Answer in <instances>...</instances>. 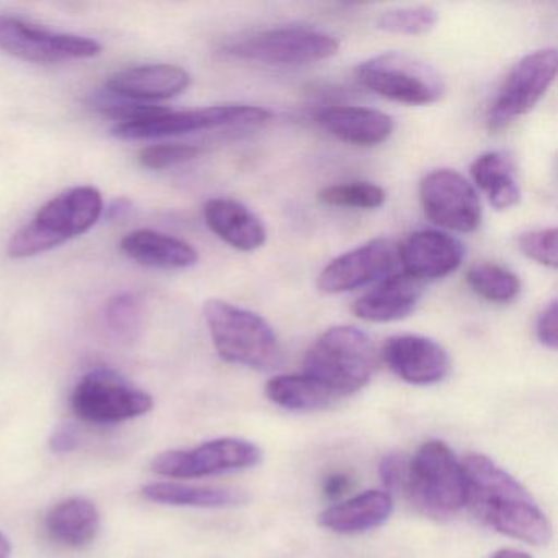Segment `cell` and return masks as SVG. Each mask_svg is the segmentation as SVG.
Wrapping results in <instances>:
<instances>
[{"instance_id":"1","label":"cell","mask_w":558,"mask_h":558,"mask_svg":"<svg viewBox=\"0 0 558 558\" xmlns=\"http://www.w3.org/2000/svg\"><path fill=\"white\" fill-rule=\"evenodd\" d=\"M466 506L499 534L532 545L551 538V525L527 489L483 453H470L462 462Z\"/></svg>"},{"instance_id":"2","label":"cell","mask_w":558,"mask_h":558,"mask_svg":"<svg viewBox=\"0 0 558 558\" xmlns=\"http://www.w3.org/2000/svg\"><path fill=\"white\" fill-rule=\"evenodd\" d=\"M102 214L104 198L96 187L70 189L47 202L27 225L12 234L8 243L9 257L28 259L57 250L93 230Z\"/></svg>"},{"instance_id":"3","label":"cell","mask_w":558,"mask_h":558,"mask_svg":"<svg viewBox=\"0 0 558 558\" xmlns=\"http://www.w3.org/2000/svg\"><path fill=\"white\" fill-rule=\"evenodd\" d=\"M204 318L218 355L228 364L259 372L277 371L283 364L276 331L257 313L210 299L204 303Z\"/></svg>"},{"instance_id":"4","label":"cell","mask_w":558,"mask_h":558,"mask_svg":"<svg viewBox=\"0 0 558 558\" xmlns=\"http://www.w3.org/2000/svg\"><path fill=\"white\" fill-rule=\"evenodd\" d=\"M377 364L374 342L354 326L323 332L303 361V374L336 398L357 393L371 381Z\"/></svg>"},{"instance_id":"5","label":"cell","mask_w":558,"mask_h":558,"mask_svg":"<svg viewBox=\"0 0 558 558\" xmlns=\"http://www.w3.org/2000/svg\"><path fill=\"white\" fill-rule=\"evenodd\" d=\"M404 488L413 505L433 518H449L466 506L462 463L440 440H427L417 449Z\"/></svg>"},{"instance_id":"6","label":"cell","mask_w":558,"mask_h":558,"mask_svg":"<svg viewBox=\"0 0 558 558\" xmlns=\"http://www.w3.org/2000/svg\"><path fill=\"white\" fill-rule=\"evenodd\" d=\"M341 44L335 35L306 25L267 28L234 38L223 47L225 54L269 66H302L338 54Z\"/></svg>"},{"instance_id":"7","label":"cell","mask_w":558,"mask_h":558,"mask_svg":"<svg viewBox=\"0 0 558 558\" xmlns=\"http://www.w3.org/2000/svg\"><path fill=\"white\" fill-rule=\"evenodd\" d=\"M365 89L407 106H430L444 96L442 76L426 61L407 53H384L359 64Z\"/></svg>"},{"instance_id":"8","label":"cell","mask_w":558,"mask_h":558,"mask_svg":"<svg viewBox=\"0 0 558 558\" xmlns=\"http://www.w3.org/2000/svg\"><path fill=\"white\" fill-rule=\"evenodd\" d=\"M155 407L151 395L130 385L109 368H96L81 378L71 395V410L80 420L117 424L148 414Z\"/></svg>"},{"instance_id":"9","label":"cell","mask_w":558,"mask_h":558,"mask_svg":"<svg viewBox=\"0 0 558 558\" xmlns=\"http://www.w3.org/2000/svg\"><path fill=\"white\" fill-rule=\"evenodd\" d=\"M272 113L263 107L254 106H215L205 109L168 112L142 122L120 123L112 129V135L123 142L168 138V136L187 135L202 130L221 129V126L260 125L269 122Z\"/></svg>"},{"instance_id":"10","label":"cell","mask_w":558,"mask_h":558,"mask_svg":"<svg viewBox=\"0 0 558 558\" xmlns=\"http://www.w3.org/2000/svg\"><path fill=\"white\" fill-rule=\"evenodd\" d=\"M263 452L256 444L236 437L208 440L194 449L166 450L153 459L156 475L202 478L259 465Z\"/></svg>"},{"instance_id":"11","label":"cell","mask_w":558,"mask_h":558,"mask_svg":"<svg viewBox=\"0 0 558 558\" xmlns=\"http://www.w3.org/2000/svg\"><path fill=\"white\" fill-rule=\"evenodd\" d=\"M558 70L555 48L525 54L502 81L488 113L492 130L505 129L519 117L531 112L554 84Z\"/></svg>"},{"instance_id":"12","label":"cell","mask_w":558,"mask_h":558,"mask_svg":"<svg viewBox=\"0 0 558 558\" xmlns=\"http://www.w3.org/2000/svg\"><path fill=\"white\" fill-rule=\"evenodd\" d=\"M0 51L35 64L89 60L102 53V45L89 37L53 34L21 19L0 15Z\"/></svg>"},{"instance_id":"13","label":"cell","mask_w":558,"mask_h":558,"mask_svg":"<svg viewBox=\"0 0 558 558\" xmlns=\"http://www.w3.org/2000/svg\"><path fill=\"white\" fill-rule=\"evenodd\" d=\"M420 197L427 218L446 230L472 233L482 225L478 192L460 172H430L421 181Z\"/></svg>"},{"instance_id":"14","label":"cell","mask_w":558,"mask_h":558,"mask_svg":"<svg viewBox=\"0 0 558 558\" xmlns=\"http://www.w3.org/2000/svg\"><path fill=\"white\" fill-rule=\"evenodd\" d=\"M393 241L378 238L336 257L318 277V289L338 295L387 279L397 264Z\"/></svg>"},{"instance_id":"15","label":"cell","mask_w":558,"mask_h":558,"mask_svg":"<svg viewBox=\"0 0 558 558\" xmlns=\"http://www.w3.org/2000/svg\"><path fill=\"white\" fill-rule=\"evenodd\" d=\"M397 256L403 274L424 282L456 272L462 266L465 247L442 231L423 230L408 234L397 246Z\"/></svg>"},{"instance_id":"16","label":"cell","mask_w":558,"mask_h":558,"mask_svg":"<svg viewBox=\"0 0 558 558\" xmlns=\"http://www.w3.org/2000/svg\"><path fill=\"white\" fill-rule=\"evenodd\" d=\"M381 355L390 371L411 385L439 384L450 372L449 352L426 336H393Z\"/></svg>"},{"instance_id":"17","label":"cell","mask_w":558,"mask_h":558,"mask_svg":"<svg viewBox=\"0 0 558 558\" xmlns=\"http://www.w3.org/2000/svg\"><path fill=\"white\" fill-rule=\"evenodd\" d=\"M191 86V74L174 64H142L119 71L107 80L106 89L132 102L174 99Z\"/></svg>"},{"instance_id":"18","label":"cell","mask_w":558,"mask_h":558,"mask_svg":"<svg viewBox=\"0 0 558 558\" xmlns=\"http://www.w3.org/2000/svg\"><path fill=\"white\" fill-rule=\"evenodd\" d=\"M315 119L329 135L349 145L364 148L387 142L395 129L391 117L368 107H323L316 112Z\"/></svg>"},{"instance_id":"19","label":"cell","mask_w":558,"mask_h":558,"mask_svg":"<svg viewBox=\"0 0 558 558\" xmlns=\"http://www.w3.org/2000/svg\"><path fill=\"white\" fill-rule=\"evenodd\" d=\"M423 282L395 274L380 280L354 303L352 310L357 318L368 323H391L408 318L423 299Z\"/></svg>"},{"instance_id":"20","label":"cell","mask_w":558,"mask_h":558,"mask_svg":"<svg viewBox=\"0 0 558 558\" xmlns=\"http://www.w3.org/2000/svg\"><path fill=\"white\" fill-rule=\"evenodd\" d=\"M208 228L231 247L244 253L266 244L267 231L256 214L233 198H211L205 204Z\"/></svg>"},{"instance_id":"21","label":"cell","mask_w":558,"mask_h":558,"mask_svg":"<svg viewBox=\"0 0 558 558\" xmlns=\"http://www.w3.org/2000/svg\"><path fill=\"white\" fill-rule=\"evenodd\" d=\"M393 508V496L390 493L368 489L325 509L318 521L322 527L336 534H362L384 525L390 519Z\"/></svg>"},{"instance_id":"22","label":"cell","mask_w":558,"mask_h":558,"mask_svg":"<svg viewBox=\"0 0 558 558\" xmlns=\"http://www.w3.org/2000/svg\"><path fill=\"white\" fill-rule=\"evenodd\" d=\"M120 250L129 259L153 269L182 270L198 263L194 246L155 230H136L125 234L120 241Z\"/></svg>"},{"instance_id":"23","label":"cell","mask_w":558,"mask_h":558,"mask_svg":"<svg viewBox=\"0 0 558 558\" xmlns=\"http://www.w3.org/2000/svg\"><path fill=\"white\" fill-rule=\"evenodd\" d=\"M45 527L53 541L66 547H84L90 544L99 532V509L89 499H64L50 509L45 519Z\"/></svg>"},{"instance_id":"24","label":"cell","mask_w":558,"mask_h":558,"mask_svg":"<svg viewBox=\"0 0 558 558\" xmlns=\"http://www.w3.org/2000/svg\"><path fill=\"white\" fill-rule=\"evenodd\" d=\"M470 174L496 210H509L521 201L514 168L505 153L489 151L478 156L470 166Z\"/></svg>"},{"instance_id":"25","label":"cell","mask_w":558,"mask_h":558,"mask_svg":"<svg viewBox=\"0 0 558 558\" xmlns=\"http://www.w3.org/2000/svg\"><path fill=\"white\" fill-rule=\"evenodd\" d=\"M143 495L159 505L185 506V508L221 509L247 502L246 493L240 489L205 488L182 483L159 482L143 486Z\"/></svg>"},{"instance_id":"26","label":"cell","mask_w":558,"mask_h":558,"mask_svg":"<svg viewBox=\"0 0 558 558\" xmlns=\"http://www.w3.org/2000/svg\"><path fill=\"white\" fill-rule=\"evenodd\" d=\"M274 404L289 411H318L331 407L336 397L312 378L302 375H277L266 385Z\"/></svg>"},{"instance_id":"27","label":"cell","mask_w":558,"mask_h":558,"mask_svg":"<svg viewBox=\"0 0 558 558\" xmlns=\"http://www.w3.org/2000/svg\"><path fill=\"white\" fill-rule=\"evenodd\" d=\"M470 289L493 303H509L521 293V280L514 272L496 266V264H480L466 274Z\"/></svg>"},{"instance_id":"28","label":"cell","mask_w":558,"mask_h":558,"mask_svg":"<svg viewBox=\"0 0 558 558\" xmlns=\"http://www.w3.org/2000/svg\"><path fill=\"white\" fill-rule=\"evenodd\" d=\"M106 323L117 339L135 342L143 328V306L138 296L130 292L112 296L106 305Z\"/></svg>"},{"instance_id":"29","label":"cell","mask_w":558,"mask_h":558,"mask_svg":"<svg viewBox=\"0 0 558 558\" xmlns=\"http://www.w3.org/2000/svg\"><path fill=\"white\" fill-rule=\"evenodd\" d=\"M318 197L319 202L331 207L359 208V210H375L387 202L384 189L372 182L331 185L323 189Z\"/></svg>"},{"instance_id":"30","label":"cell","mask_w":558,"mask_h":558,"mask_svg":"<svg viewBox=\"0 0 558 558\" xmlns=\"http://www.w3.org/2000/svg\"><path fill=\"white\" fill-rule=\"evenodd\" d=\"M439 15L427 5L388 9L378 17L377 27L388 34L424 35L436 27Z\"/></svg>"},{"instance_id":"31","label":"cell","mask_w":558,"mask_h":558,"mask_svg":"<svg viewBox=\"0 0 558 558\" xmlns=\"http://www.w3.org/2000/svg\"><path fill=\"white\" fill-rule=\"evenodd\" d=\"M93 107L97 112L120 123L142 122V120L151 119V117L161 116L169 109L159 106H148V104L132 102V100L122 99L113 96L109 90L97 94L93 97Z\"/></svg>"},{"instance_id":"32","label":"cell","mask_w":558,"mask_h":558,"mask_svg":"<svg viewBox=\"0 0 558 558\" xmlns=\"http://www.w3.org/2000/svg\"><path fill=\"white\" fill-rule=\"evenodd\" d=\"M518 246L529 259L535 260L541 266L557 269V230L555 228L519 234Z\"/></svg>"},{"instance_id":"33","label":"cell","mask_w":558,"mask_h":558,"mask_svg":"<svg viewBox=\"0 0 558 558\" xmlns=\"http://www.w3.org/2000/svg\"><path fill=\"white\" fill-rule=\"evenodd\" d=\"M201 149L191 145H155L142 149L140 165L151 171H162L198 158Z\"/></svg>"},{"instance_id":"34","label":"cell","mask_w":558,"mask_h":558,"mask_svg":"<svg viewBox=\"0 0 558 558\" xmlns=\"http://www.w3.org/2000/svg\"><path fill=\"white\" fill-rule=\"evenodd\" d=\"M408 465L400 453L391 452L381 459L378 465V475L384 483L385 492L397 493L407 485Z\"/></svg>"},{"instance_id":"35","label":"cell","mask_w":558,"mask_h":558,"mask_svg":"<svg viewBox=\"0 0 558 558\" xmlns=\"http://www.w3.org/2000/svg\"><path fill=\"white\" fill-rule=\"evenodd\" d=\"M558 310L557 302L551 300L537 316V323H535V332H537V339L542 345L555 351L558 345Z\"/></svg>"},{"instance_id":"36","label":"cell","mask_w":558,"mask_h":558,"mask_svg":"<svg viewBox=\"0 0 558 558\" xmlns=\"http://www.w3.org/2000/svg\"><path fill=\"white\" fill-rule=\"evenodd\" d=\"M77 446H80V433H77L76 427L71 426V424L58 426L57 429L53 430V434H51L50 447L53 452H73V450L77 449Z\"/></svg>"},{"instance_id":"37","label":"cell","mask_w":558,"mask_h":558,"mask_svg":"<svg viewBox=\"0 0 558 558\" xmlns=\"http://www.w3.org/2000/svg\"><path fill=\"white\" fill-rule=\"evenodd\" d=\"M349 486H351V480H349V476L342 475V473H336V475H331L326 480L325 486H323V493H325L328 498L335 499L344 495L345 489H348Z\"/></svg>"},{"instance_id":"38","label":"cell","mask_w":558,"mask_h":558,"mask_svg":"<svg viewBox=\"0 0 558 558\" xmlns=\"http://www.w3.org/2000/svg\"><path fill=\"white\" fill-rule=\"evenodd\" d=\"M130 208H132L130 201L119 198V201L112 202V204L107 207V218H109V220H119V218H123L129 214Z\"/></svg>"},{"instance_id":"39","label":"cell","mask_w":558,"mask_h":558,"mask_svg":"<svg viewBox=\"0 0 558 558\" xmlns=\"http://www.w3.org/2000/svg\"><path fill=\"white\" fill-rule=\"evenodd\" d=\"M492 558H532L531 555L524 554V551L512 550V548H502V550L496 551Z\"/></svg>"},{"instance_id":"40","label":"cell","mask_w":558,"mask_h":558,"mask_svg":"<svg viewBox=\"0 0 558 558\" xmlns=\"http://www.w3.org/2000/svg\"><path fill=\"white\" fill-rule=\"evenodd\" d=\"M11 541H9L8 535H4L2 532H0V558H9L11 557Z\"/></svg>"}]
</instances>
